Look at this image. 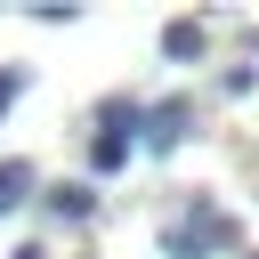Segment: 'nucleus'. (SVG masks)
<instances>
[{"mask_svg": "<svg viewBox=\"0 0 259 259\" xmlns=\"http://www.w3.org/2000/svg\"><path fill=\"white\" fill-rule=\"evenodd\" d=\"M146 121H154V130H146V146H154V154H170V146L186 138V121H194V105H154Z\"/></svg>", "mask_w": 259, "mask_h": 259, "instance_id": "3", "label": "nucleus"}, {"mask_svg": "<svg viewBox=\"0 0 259 259\" xmlns=\"http://www.w3.org/2000/svg\"><path fill=\"white\" fill-rule=\"evenodd\" d=\"M16 259H49V251H40V243H24V251H16Z\"/></svg>", "mask_w": 259, "mask_h": 259, "instance_id": "8", "label": "nucleus"}, {"mask_svg": "<svg viewBox=\"0 0 259 259\" xmlns=\"http://www.w3.org/2000/svg\"><path fill=\"white\" fill-rule=\"evenodd\" d=\"M16 97H24V65H0V113H8Z\"/></svg>", "mask_w": 259, "mask_h": 259, "instance_id": "7", "label": "nucleus"}, {"mask_svg": "<svg viewBox=\"0 0 259 259\" xmlns=\"http://www.w3.org/2000/svg\"><path fill=\"white\" fill-rule=\"evenodd\" d=\"M32 186H40V170H32V162H0V210H16Z\"/></svg>", "mask_w": 259, "mask_h": 259, "instance_id": "5", "label": "nucleus"}, {"mask_svg": "<svg viewBox=\"0 0 259 259\" xmlns=\"http://www.w3.org/2000/svg\"><path fill=\"white\" fill-rule=\"evenodd\" d=\"M49 210H57V219H73V227H81V219H97V186H89V178H65V186H49Z\"/></svg>", "mask_w": 259, "mask_h": 259, "instance_id": "2", "label": "nucleus"}, {"mask_svg": "<svg viewBox=\"0 0 259 259\" xmlns=\"http://www.w3.org/2000/svg\"><path fill=\"white\" fill-rule=\"evenodd\" d=\"M162 243H170V259H202V251H227L235 243V219L227 210H202V219H178Z\"/></svg>", "mask_w": 259, "mask_h": 259, "instance_id": "1", "label": "nucleus"}, {"mask_svg": "<svg viewBox=\"0 0 259 259\" xmlns=\"http://www.w3.org/2000/svg\"><path fill=\"white\" fill-rule=\"evenodd\" d=\"M162 49L170 57H202V24H162Z\"/></svg>", "mask_w": 259, "mask_h": 259, "instance_id": "6", "label": "nucleus"}, {"mask_svg": "<svg viewBox=\"0 0 259 259\" xmlns=\"http://www.w3.org/2000/svg\"><path fill=\"white\" fill-rule=\"evenodd\" d=\"M130 146H138L130 130H97V138H89V162H97V170H121V162H130Z\"/></svg>", "mask_w": 259, "mask_h": 259, "instance_id": "4", "label": "nucleus"}]
</instances>
